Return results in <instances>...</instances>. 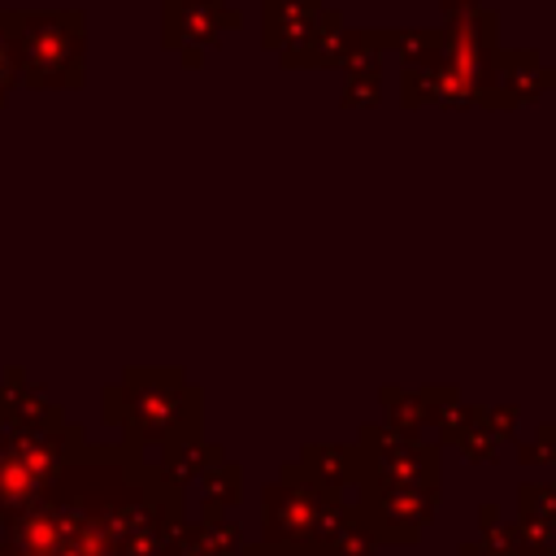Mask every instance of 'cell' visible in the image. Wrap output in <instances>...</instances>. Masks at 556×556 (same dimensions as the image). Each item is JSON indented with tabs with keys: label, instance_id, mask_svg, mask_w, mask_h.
Returning <instances> with one entry per match:
<instances>
[{
	"label": "cell",
	"instance_id": "obj_1",
	"mask_svg": "<svg viewBox=\"0 0 556 556\" xmlns=\"http://www.w3.org/2000/svg\"><path fill=\"white\" fill-rule=\"evenodd\" d=\"M460 556H500V552H495V547H486V543H482V547H460Z\"/></svg>",
	"mask_w": 556,
	"mask_h": 556
},
{
	"label": "cell",
	"instance_id": "obj_2",
	"mask_svg": "<svg viewBox=\"0 0 556 556\" xmlns=\"http://www.w3.org/2000/svg\"><path fill=\"white\" fill-rule=\"evenodd\" d=\"M539 556H556V552H539Z\"/></svg>",
	"mask_w": 556,
	"mask_h": 556
}]
</instances>
